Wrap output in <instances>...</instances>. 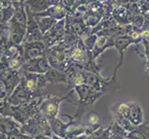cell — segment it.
<instances>
[{
    "label": "cell",
    "instance_id": "1",
    "mask_svg": "<svg viewBox=\"0 0 149 139\" xmlns=\"http://www.w3.org/2000/svg\"><path fill=\"white\" fill-rule=\"evenodd\" d=\"M66 31V20L62 19L58 20L54 26L47 33L43 35V42L47 45V48H50L55 45L58 44L62 40Z\"/></svg>",
    "mask_w": 149,
    "mask_h": 139
},
{
    "label": "cell",
    "instance_id": "2",
    "mask_svg": "<svg viewBox=\"0 0 149 139\" xmlns=\"http://www.w3.org/2000/svg\"><path fill=\"white\" fill-rule=\"evenodd\" d=\"M23 47V55L22 61H28L39 57L47 56V47L43 41H36V42H30L22 44Z\"/></svg>",
    "mask_w": 149,
    "mask_h": 139
},
{
    "label": "cell",
    "instance_id": "3",
    "mask_svg": "<svg viewBox=\"0 0 149 139\" xmlns=\"http://www.w3.org/2000/svg\"><path fill=\"white\" fill-rule=\"evenodd\" d=\"M24 73L23 85L30 93H34L41 90L45 86H47V83H49L45 74L33 73H28V71H24Z\"/></svg>",
    "mask_w": 149,
    "mask_h": 139
},
{
    "label": "cell",
    "instance_id": "4",
    "mask_svg": "<svg viewBox=\"0 0 149 139\" xmlns=\"http://www.w3.org/2000/svg\"><path fill=\"white\" fill-rule=\"evenodd\" d=\"M52 67H51L47 56L30 59L28 61H25L22 64V69L24 71L38 74H45Z\"/></svg>",
    "mask_w": 149,
    "mask_h": 139
},
{
    "label": "cell",
    "instance_id": "5",
    "mask_svg": "<svg viewBox=\"0 0 149 139\" xmlns=\"http://www.w3.org/2000/svg\"><path fill=\"white\" fill-rule=\"evenodd\" d=\"M28 16V22L26 26V34L23 40V44L30 42H36V41H43V34L41 33V30L38 24L35 20L33 12L25 6Z\"/></svg>",
    "mask_w": 149,
    "mask_h": 139
},
{
    "label": "cell",
    "instance_id": "6",
    "mask_svg": "<svg viewBox=\"0 0 149 139\" xmlns=\"http://www.w3.org/2000/svg\"><path fill=\"white\" fill-rule=\"evenodd\" d=\"M68 97H58L56 96H48L41 103L40 110L43 114L50 120L56 119V116L58 113L59 104L63 99Z\"/></svg>",
    "mask_w": 149,
    "mask_h": 139
},
{
    "label": "cell",
    "instance_id": "7",
    "mask_svg": "<svg viewBox=\"0 0 149 139\" xmlns=\"http://www.w3.org/2000/svg\"><path fill=\"white\" fill-rule=\"evenodd\" d=\"M74 91L77 93L79 96V100L81 105H89L94 103L97 98L103 95V92L96 91L93 89L92 87L86 85H81L74 87Z\"/></svg>",
    "mask_w": 149,
    "mask_h": 139
},
{
    "label": "cell",
    "instance_id": "8",
    "mask_svg": "<svg viewBox=\"0 0 149 139\" xmlns=\"http://www.w3.org/2000/svg\"><path fill=\"white\" fill-rule=\"evenodd\" d=\"M83 75L84 79V85H88L93 89L99 92H103V86H104V85L113 82L111 79H103L99 73H95V71L84 69H83Z\"/></svg>",
    "mask_w": 149,
    "mask_h": 139
},
{
    "label": "cell",
    "instance_id": "9",
    "mask_svg": "<svg viewBox=\"0 0 149 139\" xmlns=\"http://www.w3.org/2000/svg\"><path fill=\"white\" fill-rule=\"evenodd\" d=\"M135 45L134 40L132 38H131L129 35H123V36H120L119 38H117L115 40V45H114V47L119 51L120 53V59H119V62H118L115 71H114V73H113V76L111 77V80L112 81H115V77L117 74V71L120 68V66L123 63V59H124V51L129 47L130 45Z\"/></svg>",
    "mask_w": 149,
    "mask_h": 139
},
{
    "label": "cell",
    "instance_id": "10",
    "mask_svg": "<svg viewBox=\"0 0 149 139\" xmlns=\"http://www.w3.org/2000/svg\"><path fill=\"white\" fill-rule=\"evenodd\" d=\"M7 26L8 30L9 43L13 45H22L26 34V27L15 22L13 20H10Z\"/></svg>",
    "mask_w": 149,
    "mask_h": 139
},
{
    "label": "cell",
    "instance_id": "11",
    "mask_svg": "<svg viewBox=\"0 0 149 139\" xmlns=\"http://www.w3.org/2000/svg\"><path fill=\"white\" fill-rule=\"evenodd\" d=\"M114 45H115V39L106 36V35L103 34L97 35L95 45L93 49H92L93 59L96 60L107 49H109L110 47H114Z\"/></svg>",
    "mask_w": 149,
    "mask_h": 139
},
{
    "label": "cell",
    "instance_id": "12",
    "mask_svg": "<svg viewBox=\"0 0 149 139\" xmlns=\"http://www.w3.org/2000/svg\"><path fill=\"white\" fill-rule=\"evenodd\" d=\"M112 16L115 19V20L119 25L125 26V25L131 24L132 15L124 5H120V4L116 3V5L114 6L113 10H112Z\"/></svg>",
    "mask_w": 149,
    "mask_h": 139
},
{
    "label": "cell",
    "instance_id": "13",
    "mask_svg": "<svg viewBox=\"0 0 149 139\" xmlns=\"http://www.w3.org/2000/svg\"><path fill=\"white\" fill-rule=\"evenodd\" d=\"M29 93L30 92L25 88L23 84H20L15 88L12 95L8 98V102L14 106L23 104L29 98Z\"/></svg>",
    "mask_w": 149,
    "mask_h": 139
},
{
    "label": "cell",
    "instance_id": "14",
    "mask_svg": "<svg viewBox=\"0 0 149 139\" xmlns=\"http://www.w3.org/2000/svg\"><path fill=\"white\" fill-rule=\"evenodd\" d=\"M130 109L129 114H128V119L134 126H138L143 123V111L141 105L136 102L129 103Z\"/></svg>",
    "mask_w": 149,
    "mask_h": 139
},
{
    "label": "cell",
    "instance_id": "15",
    "mask_svg": "<svg viewBox=\"0 0 149 139\" xmlns=\"http://www.w3.org/2000/svg\"><path fill=\"white\" fill-rule=\"evenodd\" d=\"M13 6H14V15L11 20H13L15 22L26 27L28 22V16H27V11L24 3L23 2L18 3L13 5Z\"/></svg>",
    "mask_w": 149,
    "mask_h": 139
},
{
    "label": "cell",
    "instance_id": "16",
    "mask_svg": "<svg viewBox=\"0 0 149 139\" xmlns=\"http://www.w3.org/2000/svg\"><path fill=\"white\" fill-rule=\"evenodd\" d=\"M33 15L35 20H36L38 26L41 30V33L43 34V35L45 33H47L48 31L52 28L56 22H58V20L54 18H52V17L41 16V15H37V14H34V13H33Z\"/></svg>",
    "mask_w": 149,
    "mask_h": 139
},
{
    "label": "cell",
    "instance_id": "17",
    "mask_svg": "<svg viewBox=\"0 0 149 139\" xmlns=\"http://www.w3.org/2000/svg\"><path fill=\"white\" fill-rule=\"evenodd\" d=\"M128 139H149V123L143 122L135 126V128L127 135Z\"/></svg>",
    "mask_w": 149,
    "mask_h": 139
},
{
    "label": "cell",
    "instance_id": "18",
    "mask_svg": "<svg viewBox=\"0 0 149 139\" xmlns=\"http://www.w3.org/2000/svg\"><path fill=\"white\" fill-rule=\"evenodd\" d=\"M37 15H41V16H49L56 19V20H60L62 19H65L68 12L66 10L58 5V6H50L47 10H45L43 12L40 13H34Z\"/></svg>",
    "mask_w": 149,
    "mask_h": 139
},
{
    "label": "cell",
    "instance_id": "19",
    "mask_svg": "<svg viewBox=\"0 0 149 139\" xmlns=\"http://www.w3.org/2000/svg\"><path fill=\"white\" fill-rule=\"evenodd\" d=\"M23 3L33 13L43 12L51 6L47 0H26Z\"/></svg>",
    "mask_w": 149,
    "mask_h": 139
},
{
    "label": "cell",
    "instance_id": "20",
    "mask_svg": "<svg viewBox=\"0 0 149 139\" xmlns=\"http://www.w3.org/2000/svg\"><path fill=\"white\" fill-rule=\"evenodd\" d=\"M129 109H130L129 103L124 101H120L115 103L111 107V112L113 116H114V119H117V118H128Z\"/></svg>",
    "mask_w": 149,
    "mask_h": 139
},
{
    "label": "cell",
    "instance_id": "21",
    "mask_svg": "<svg viewBox=\"0 0 149 139\" xmlns=\"http://www.w3.org/2000/svg\"><path fill=\"white\" fill-rule=\"evenodd\" d=\"M47 80L51 84H58V83H63L67 84V74L65 71H62L60 70L51 68L47 73Z\"/></svg>",
    "mask_w": 149,
    "mask_h": 139
},
{
    "label": "cell",
    "instance_id": "22",
    "mask_svg": "<svg viewBox=\"0 0 149 139\" xmlns=\"http://www.w3.org/2000/svg\"><path fill=\"white\" fill-rule=\"evenodd\" d=\"M45 130H47V125L44 123H32L26 128V132L32 136L44 135L43 133H45Z\"/></svg>",
    "mask_w": 149,
    "mask_h": 139
},
{
    "label": "cell",
    "instance_id": "23",
    "mask_svg": "<svg viewBox=\"0 0 149 139\" xmlns=\"http://www.w3.org/2000/svg\"><path fill=\"white\" fill-rule=\"evenodd\" d=\"M141 45L143 46V52L140 54V57L145 59V71L149 74V41L143 39Z\"/></svg>",
    "mask_w": 149,
    "mask_h": 139
},
{
    "label": "cell",
    "instance_id": "24",
    "mask_svg": "<svg viewBox=\"0 0 149 139\" xmlns=\"http://www.w3.org/2000/svg\"><path fill=\"white\" fill-rule=\"evenodd\" d=\"M110 136L109 133V129L104 130L100 128L99 130H97L94 133H92V135L89 136H85V139H109Z\"/></svg>",
    "mask_w": 149,
    "mask_h": 139
},
{
    "label": "cell",
    "instance_id": "25",
    "mask_svg": "<svg viewBox=\"0 0 149 139\" xmlns=\"http://www.w3.org/2000/svg\"><path fill=\"white\" fill-rule=\"evenodd\" d=\"M145 20H146V17L143 16V14L134 15V16H132L131 18V24L134 28L142 30L143 23H145Z\"/></svg>",
    "mask_w": 149,
    "mask_h": 139
},
{
    "label": "cell",
    "instance_id": "26",
    "mask_svg": "<svg viewBox=\"0 0 149 139\" xmlns=\"http://www.w3.org/2000/svg\"><path fill=\"white\" fill-rule=\"evenodd\" d=\"M96 38H97V34H92L90 36L86 37L85 39L83 40L84 45H86V47L88 48V49H90L91 51H92V49H93V47H94L95 43V41H96Z\"/></svg>",
    "mask_w": 149,
    "mask_h": 139
},
{
    "label": "cell",
    "instance_id": "27",
    "mask_svg": "<svg viewBox=\"0 0 149 139\" xmlns=\"http://www.w3.org/2000/svg\"><path fill=\"white\" fill-rule=\"evenodd\" d=\"M99 121V117L97 114H95V113H90V114L88 115V122L90 124L92 125H95L97 122H98Z\"/></svg>",
    "mask_w": 149,
    "mask_h": 139
},
{
    "label": "cell",
    "instance_id": "28",
    "mask_svg": "<svg viewBox=\"0 0 149 139\" xmlns=\"http://www.w3.org/2000/svg\"><path fill=\"white\" fill-rule=\"evenodd\" d=\"M6 104H7L6 98H4V97H0V110H2L3 108H5Z\"/></svg>",
    "mask_w": 149,
    "mask_h": 139
},
{
    "label": "cell",
    "instance_id": "29",
    "mask_svg": "<svg viewBox=\"0 0 149 139\" xmlns=\"http://www.w3.org/2000/svg\"><path fill=\"white\" fill-rule=\"evenodd\" d=\"M51 6H58L60 5V0H47Z\"/></svg>",
    "mask_w": 149,
    "mask_h": 139
},
{
    "label": "cell",
    "instance_id": "30",
    "mask_svg": "<svg viewBox=\"0 0 149 139\" xmlns=\"http://www.w3.org/2000/svg\"><path fill=\"white\" fill-rule=\"evenodd\" d=\"M8 139H22V136H20L19 135H14V133H11L9 136Z\"/></svg>",
    "mask_w": 149,
    "mask_h": 139
},
{
    "label": "cell",
    "instance_id": "31",
    "mask_svg": "<svg viewBox=\"0 0 149 139\" xmlns=\"http://www.w3.org/2000/svg\"><path fill=\"white\" fill-rule=\"evenodd\" d=\"M109 139H128L127 137H121V136H109Z\"/></svg>",
    "mask_w": 149,
    "mask_h": 139
},
{
    "label": "cell",
    "instance_id": "32",
    "mask_svg": "<svg viewBox=\"0 0 149 139\" xmlns=\"http://www.w3.org/2000/svg\"><path fill=\"white\" fill-rule=\"evenodd\" d=\"M36 139H49V138H47V137H45V136H38Z\"/></svg>",
    "mask_w": 149,
    "mask_h": 139
}]
</instances>
